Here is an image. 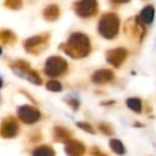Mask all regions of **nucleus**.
Returning a JSON list of instances; mask_svg holds the SVG:
<instances>
[{"instance_id": "obj_1", "label": "nucleus", "mask_w": 156, "mask_h": 156, "mask_svg": "<svg viewBox=\"0 0 156 156\" xmlns=\"http://www.w3.org/2000/svg\"><path fill=\"white\" fill-rule=\"evenodd\" d=\"M59 48L71 58H82L87 57L91 50V44L89 37L80 32L71 34L66 43L59 46Z\"/></svg>"}, {"instance_id": "obj_2", "label": "nucleus", "mask_w": 156, "mask_h": 156, "mask_svg": "<svg viewBox=\"0 0 156 156\" xmlns=\"http://www.w3.org/2000/svg\"><path fill=\"white\" fill-rule=\"evenodd\" d=\"M120 29V18L114 13H107L104 14L98 25V30L100 34L107 39L114 38Z\"/></svg>"}, {"instance_id": "obj_3", "label": "nucleus", "mask_w": 156, "mask_h": 156, "mask_svg": "<svg viewBox=\"0 0 156 156\" xmlns=\"http://www.w3.org/2000/svg\"><path fill=\"white\" fill-rule=\"evenodd\" d=\"M68 69V63L67 61L58 56L50 57L48 58L45 64L44 72L47 76L51 78H56L63 75Z\"/></svg>"}, {"instance_id": "obj_4", "label": "nucleus", "mask_w": 156, "mask_h": 156, "mask_svg": "<svg viewBox=\"0 0 156 156\" xmlns=\"http://www.w3.org/2000/svg\"><path fill=\"white\" fill-rule=\"evenodd\" d=\"M49 37L50 36L48 33H44V34L34 36L30 38H27L24 42L25 49L27 52L33 53V54H38L42 52V50H44L48 45Z\"/></svg>"}, {"instance_id": "obj_5", "label": "nucleus", "mask_w": 156, "mask_h": 156, "mask_svg": "<svg viewBox=\"0 0 156 156\" xmlns=\"http://www.w3.org/2000/svg\"><path fill=\"white\" fill-rule=\"evenodd\" d=\"M74 10L80 17H90L99 11V4L97 0H79L74 5Z\"/></svg>"}, {"instance_id": "obj_6", "label": "nucleus", "mask_w": 156, "mask_h": 156, "mask_svg": "<svg viewBox=\"0 0 156 156\" xmlns=\"http://www.w3.org/2000/svg\"><path fill=\"white\" fill-rule=\"evenodd\" d=\"M17 116L19 120L26 124H34L41 118L40 112L34 106L22 105L17 109Z\"/></svg>"}, {"instance_id": "obj_7", "label": "nucleus", "mask_w": 156, "mask_h": 156, "mask_svg": "<svg viewBox=\"0 0 156 156\" xmlns=\"http://www.w3.org/2000/svg\"><path fill=\"white\" fill-rule=\"evenodd\" d=\"M19 131V124L14 117H6L0 123V136L5 139L16 137Z\"/></svg>"}, {"instance_id": "obj_8", "label": "nucleus", "mask_w": 156, "mask_h": 156, "mask_svg": "<svg viewBox=\"0 0 156 156\" xmlns=\"http://www.w3.org/2000/svg\"><path fill=\"white\" fill-rule=\"evenodd\" d=\"M125 34L129 36H139L140 41L143 40V37L145 34V28L144 24L140 21L139 17L131 18L126 21L125 24Z\"/></svg>"}, {"instance_id": "obj_9", "label": "nucleus", "mask_w": 156, "mask_h": 156, "mask_svg": "<svg viewBox=\"0 0 156 156\" xmlns=\"http://www.w3.org/2000/svg\"><path fill=\"white\" fill-rule=\"evenodd\" d=\"M128 51L123 48H116L106 53L107 61L115 68H119L126 59Z\"/></svg>"}, {"instance_id": "obj_10", "label": "nucleus", "mask_w": 156, "mask_h": 156, "mask_svg": "<svg viewBox=\"0 0 156 156\" xmlns=\"http://www.w3.org/2000/svg\"><path fill=\"white\" fill-rule=\"evenodd\" d=\"M85 150L84 144L76 140H69L65 145V153L68 156H83Z\"/></svg>"}, {"instance_id": "obj_11", "label": "nucleus", "mask_w": 156, "mask_h": 156, "mask_svg": "<svg viewBox=\"0 0 156 156\" xmlns=\"http://www.w3.org/2000/svg\"><path fill=\"white\" fill-rule=\"evenodd\" d=\"M113 78H114V75L111 69H101L94 72L91 80L95 84H104V83L112 81Z\"/></svg>"}, {"instance_id": "obj_12", "label": "nucleus", "mask_w": 156, "mask_h": 156, "mask_svg": "<svg viewBox=\"0 0 156 156\" xmlns=\"http://www.w3.org/2000/svg\"><path fill=\"white\" fill-rule=\"evenodd\" d=\"M10 68L16 75L19 76L20 78H24V79H26L27 74L31 69L29 63L25 60L15 61L13 64L10 65Z\"/></svg>"}, {"instance_id": "obj_13", "label": "nucleus", "mask_w": 156, "mask_h": 156, "mask_svg": "<svg viewBox=\"0 0 156 156\" xmlns=\"http://www.w3.org/2000/svg\"><path fill=\"white\" fill-rule=\"evenodd\" d=\"M53 136L55 141L59 143H67L70 140L71 132L62 126H55L53 130Z\"/></svg>"}, {"instance_id": "obj_14", "label": "nucleus", "mask_w": 156, "mask_h": 156, "mask_svg": "<svg viewBox=\"0 0 156 156\" xmlns=\"http://www.w3.org/2000/svg\"><path fill=\"white\" fill-rule=\"evenodd\" d=\"M139 19L144 25L152 24L154 19V8L153 5L145 6L139 15Z\"/></svg>"}, {"instance_id": "obj_15", "label": "nucleus", "mask_w": 156, "mask_h": 156, "mask_svg": "<svg viewBox=\"0 0 156 156\" xmlns=\"http://www.w3.org/2000/svg\"><path fill=\"white\" fill-rule=\"evenodd\" d=\"M43 15L48 21H55L59 16V8L57 5H49L45 8Z\"/></svg>"}, {"instance_id": "obj_16", "label": "nucleus", "mask_w": 156, "mask_h": 156, "mask_svg": "<svg viewBox=\"0 0 156 156\" xmlns=\"http://www.w3.org/2000/svg\"><path fill=\"white\" fill-rule=\"evenodd\" d=\"M16 40V37L12 31L8 29H4L0 31V42L1 43L5 45H9V44L15 43Z\"/></svg>"}, {"instance_id": "obj_17", "label": "nucleus", "mask_w": 156, "mask_h": 156, "mask_svg": "<svg viewBox=\"0 0 156 156\" xmlns=\"http://www.w3.org/2000/svg\"><path fill=\"white\" fill-rule=\"evenodd\" d=\"M55 151L51 146L48 145H41L37 147L33 153L32 156H55Z\"/></svg>"}, {"instance_id": "obj_18", "label": "nucleus", "mask_w": 156, "mask_h": 156, "mask_svg": "<svg viewBox=\"0 0 156 156\" xmlns=\"http://www.w3.org/2000/svg\"><path fill=\"white\" fill-rule=\"evenodd\" d=\"M110 147L117 154L122 155V154H125V148H124L123 144H122L121 141H119L117 139H113L110 142Z\"/></svg>"}, {"instance_id": "obj_19", "label": "nucleus", "mask_w": 156, "mask_h": 156, "mask_svg": "<svg viewBox=\"0 0 156 156\" xmlns=\"http://www.w3.org/2000/svg\"><path fill=\"white\" fill-rule=\"evenodd\" d=\"M26 80H27L28 81H30L31 83H33L35 85H41L42 84V79H41V77L34 69H30L28 71V73L26 76Z\"/></svg>"}, {"instance_id": "obj_20", "label": "nucleus", "mask_w": 156, "mask_h": 156, "mask_svg": "<svg viewBox=\"0 0 156 156\" xmlns=\"http://www.w3.org/2000/svg\"><path fill=\"white\" fill-rule=\"evenodd\" d=\"M127 106L133 112L140 113L142 112V101L137 98H131L127 101Z\"/></svg>"}, {"instance_id": "obj_21", "label": "nucleus", "mask_w": 156, "mask_h": 156, "mask_svg": "<svg viewBox=\"0 0 156 156\" xmlns=\"http://www.w3.org/2000/svg\"><path fill=\"white\" fill-rule=\"evenodd\" d=\"M46 88L48 90L52 91V92H59L62 90V85L60 84V82H58V80H49L47 82L46 84Z\"/></svg>"}, {"instance_id": "obj_22", "label": "nucleus", "mask_w": 156, "mask_h": 156, "mask_svg": "<svg viewBox=\"0 0 156 156\" xmlns=\"http://www.w3.org/2000/svg\"><path fill=\"white\" fill-rule=\"evenodd\" d=\"M23 5L22 0H5V5L10 9H19Z\"/></svg>"}, {"instance_id": "obj_23", "label": "nucleus", "mask_w": 156, "mask_h": 156, "mask_svg": "<svg viewBox=\"0 0 156 156\" xmlns=\"http://www.w3.org/2000/svg\"><path fill=\"white\" fill-rule=\"evenodd\" d=\"M77 125L79 128H80L81 130L89 133H91V134H95V131L93 129V127L88 123V122H77Z\"/></svg>"}, {"instance_id": "obj_24", "label": "nucleus", "mask_w": 156, "mask_h": 156, "mask_svg": "<svg viewBox=\"0 0 156 156\" xmlns=\"http://www.w3.org/2000/svg\"><path fill=\"white\" fill-rule=\"evenodd\" d=\"M99 129L105 135H112V133H113L112 126L109 125L108 123H100L99 124Z\"/></svg>"}, {"instance_id": "obj_25", "label": "nucleus", "mask_w": 156, "mask_h": 156, "mask_svg": "<svg viewBox=\"0 0 156 156\" xmlns=\"http://www.w3.org/2000/svg\"><path fill=\"white\" fill-rule=\"evenodd\" d=\"M68 104L73 109V110H78L79 106H80V102L77 99H69L68 101Z\"/></svg>"}, {"instance_id": "obj_26", "label": "nucleus", "mask_w": 156, "mask_h": 156, "mask_svg": "<svg viewBox=\"0 0 156 156\" xmlns=\"http://www.w3.org/2000/svg\"><path fill=\"white\" fill-rule=\"evenodd\" d=\"M90 154L92 156H107L106 154H104L103 153H101L98 148L93 147L90 151Z\"/></svg>"}, {"instance_id": "obj_27", "label": "nucleus", "mask_w": 156, "mask_h": 156, "mask_svg": "<svg viewBox=\"0 0 156 156\" xmlns=\"http://www.w3.org/2000/svg\"><path fill=\"white\" fill-rule=\"evenodd\" d=\"M112 1L117 4H125V3H128L130 0H112Z\"/></svg>"}, {"instance_id": "obj_28", "label": "nucleus", "mask_w": 156, "mask_h": 156, "mask_svg": "<svg viewBox=\"0 0 156 156\" xmlns=\"http://www.w3.org/2000/svg\"><path fill=\"white\" fill-rule=\"evenodd\" d=\"M2 86H3V81H2V80L0 79V89H1Z\"/></svg>"}, {"instance_id": "obj_29", "label": "nucleus", "mask_w": 156, "mask_h": 156, "mask_svg": "<svg viewBox=\"0 0 156 156\" xmlns=\"http://www.w3.org/2000/svg\"><path fill=\"white\" fill-rule=\"evenodd\" d=\"M1 54H2V48H1V47H0V56H1Z\"/></svg>"}]
</instances>
